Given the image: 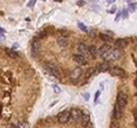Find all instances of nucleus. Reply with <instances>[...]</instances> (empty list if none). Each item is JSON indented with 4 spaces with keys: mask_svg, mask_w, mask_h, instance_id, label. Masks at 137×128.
<instances>
[{
    "mask_svg": "<svg viewBox=\"0 0 137 128\" xmlns=\"http://www.w3.org/2000/svg\"><path fill=\"white\" fill-rule=\"evenodd\" d=\"M16 128H29V125H27L25 121H23V122H18L17 125H15Z\"/></svg>",
    "mask_w": 137,
    "mask_h": 128,
    "instance_id": "20",
    "label": "nucleus"
},
{
    "mask_svg": "<svg viewBox=\"0 0 137 128\" xmlns=\"http://www.w3.org/2000/svg\"><path fill=\"white\" fill-rule=\"evenodd\" d=\"M80 122H81V125L83 126V127H86V126L89 123V116H88V114H83V116L81 117Z\"/></svg>",
    "mask_w": 137,
    "mask_h": 128,
    "instance_id": "18",
    "label": "nucleus"
},
{
    "mask_svg": "<svg viewBox=\"0 0 137 128\" xmlns=\"http://www.w3.org/2000/svg\"><path fill=\"white\" fill-rule=\"evenodd\" d=\"M100 37H101V39L104 40V41H106V42H111V41H112V38L109 37L107 35H104V33H101Z\"/></svg>",
    "mask_w": 137,
    "mask_h": 128,
    "instance_id": "19",
    "label": "nucleus"
},
{
    "mask_svg": "<svg viewBox=\"0 0 137 128\" xmlns=\"http://www.w3.org/2000/svg\"><path fill=\"white\" fill-rule=\"evenodd\" d=\"M73 61H74L78 65H85V64H87V58L83 57L80 54H74L73 55Z\"/></svg>",
    "mask_w": 137,
    "mask_h": 128,
    "instance_id": "6",
    "label": "nucleus"
},
{
    "mask_svg": "<svg viewBox=\"0 0 137 128\" xmlns=\"http://www.w3.org/2000/svg\"><path fill=\"white\" fill-rule=\"evenodd\" d=\"M56 41H57V44L60 45L61 47H65L67 45V38L63 37V36H60V37L56 39Z\"/></svg>",
    "mask_w": 137,
    "mask_h": 128,
    "instance_id": "15",
    "label": "nucleus"
},
{
    "mask_svg": "<svg viewBox=\"0 0 137 128\" xmlns=\"http://www.w3.org/2000/svg\"><path fill=\"white\" fill-rule=\"evenodd\" d=\"M70 114H71V118H72L74 121H77V122L81 120L82 113H81V111L78 110V109H72L71 112H70Z\"/></svg>",
    "mask_w": 137,
    "mask_h": 128,
    "instance_id": "8",
    "label": "nucleus"
},
{
    "mask_svg": "<svg viewBox=\"0 0 137 128\" xmlns=\"http://www.w3.org/2000/svg\"><path fill=\"white\" fill-rule=\"evenodd\" d=\"M83 97H85L86 100H88V99H89V94H85V95H83Z\"/></svg>",
    "mask_w": 137,
    "mask_h": 128,
    "instance_id": "29",
    "label": "nucleus"
},
{
    "mask_svg": "<svg viewBox=\"0 0 137 128\" xmlns=\"http://www.w3.org/2000/svg\"><path fill=\"white\" fill-rule=\"evenodd\" d=\"M129 7H130V9H132V10H134L135 8H136V5H130Z\"/></svg>",
    "mask_w": 137,
    "mask_h": 128,
    "instance_id": "28",
    "label": "nucleus"
},
{
    "mask_svg": "<svg viewBox=\"0 0 137 128\" xmlns=\"http://www.w3.org/2000/svg\"><path fill=\"white\" fill-rule=\"evenodd\" d=\"M88 50H89V55L92 57L98 56V48H96V46H89L88 47Z\"/></svg>",
    "mask_w": 137,
    "mask_h": 128,
    "instance_id": "14",
    "label": "nucleus"
},
{
    "mask_svg": "<svg viewBox=\"0 0 137 128\" xmlns=\"http://www.w3.org/2000/svg\"><path fill=\"white\" fill-rule=\"evenodd\" d=\"M120 56H121V54H120V52L118 49H114V50H111V52L109 53V54H106L104 56V58H111V59H119Z\"/></svg>",
    "mask_w": 137,
    "mask_h": 128,
    "instance_id": "10",
    "label": "nucleus"
},
{
    "mask_svg": "<svg viewBox=\"0 0 137 128\" xmlns=\"http://www.w3.org/2000/svg\"><path fill=\"white\" fill-rule=\"evenodd\" d=\"M34 1H30V3L27 4V6H29V7H33V6H34Z\"/></svg>",
    "mask_w": 137,
    "mask_h": 128,
    "instance_id": "26",
    "label": "nucleus"
},
{
    "mask_svg": "<svg viewBox=\"0 0 137 128\" xmlns=\"http://www.w3.org/2000/svg\"><path fill=\"white\" fill-rule=\"evenodd\" d=\"M78 26H79L83 32H88V29L85 26V24H82V23H78Z\"/></svg>",
    "mask_w": 137,
    "mask_h": 128,
    "instance_id": "21",
    "label": "nucleus"
},
{
    "mask_svg": "<svg viewBox=\"0 0 137 128\" xmlns=\"http://www.w3.org/2000/svg\"><path fill=\"white\" fill-rule=\"evenodd\" d=\"M70 118H71V114L69 111H62L61 113L57 114V119L61 123H66Z\"/></svg>",
    "mask_w": 137,
    "mask_h": 128,
    "instance_id": "3",
    "label": "nucleus"
},
{
    "mask_svg": "<svg viewBox=\"0 0 137 128\" xmlns=\"http://www.w3.org/2000/svg\"><path fill=\"white\" fill-rule=\"evenodd\" d=\"M128 45V41L126 39H118L117 41L114 42V47L115 49L119 50V48H125V47H127Z\"/></svg>",
    "mask_w": 137,
    "mask_h": 128,
    "instance_id": "11",
    "label": "nucleus"
},
{
    "mask_svg": "<svg viewBox=\"0 0 137 128\" xmlns=\"http://www.w3.org/2000/svg\"><path fill=\"white\" fill-rule=\"evenodd\" d=\"M81 74H82V70L80 69V68H75L70 73V79L72 81H75V80H78V79L81 77Z\"/></svg>",
    "mask_w": 137,
    "mask_h": 128,
    "instance_id": "7",
    "label": "nucleus"
},
{
    "mask_svg": "<svg viewBox=\"0 0 137 128\" xmlns=\"http://www.w3.org/2000/svg\"><path fill=\"white\" fill-rule=\"evenodd\" d=\"M54 91L56 94H58V93H61V88L58 86H54Z\"/></svg>",
    "mask_w": 137,
    "mask_h": 128,
    "instance_id": "24",
    "label": "nucleus"
},
{
    "mask_svg": "<svg viewBox=\"0 0 137 128\" xmlns=\"http://www.w3.org/2000/svg\"><path fill=\"white\" fill-rule=\"evenodd\" d=\"M46 69H47V71L49 72L52 76H54V77H58V76H60V72H58L57 68H56V65H55L54 63L47 62V63H46Z\"/></svg>",
    "mask_w": 137,
    "mask_h": 128,
    "instance_id": "2",
    "label": "nucleus"
},
{
    "mask_svg": "<svg viewBox=\"0 0 137 128\" xmlns=\"http://www.w3.org/2000/svg\"><path fill=\"white\" fill-rule=\"evenodd\" d=\"M110 52H111V46H110L109 44H105V45H103V46H101L100 48H98V55H102L103 57H104L106 54H109Z\"/></svg>",
    "mask_w": 137,
    "mask_h": 128,
    "instance_id": "9",
    "label": "nucleus"
},
{
    "mask_svg": "<svg viewBox=\"0 0 137 128\" xmlns=\"http://www.w3.org/2000/svg\"><path fill=\"white\" fill-rule=\"evenodd\" d=\"M3 32H4V29L3 27H0V33H3Z\"/></svg>",
    "mask_w": 137,
    "mask_h": 128,
    "instance_id": "30",
    "label": "nucleus"
},
{
    "mask_svg": "<svg viewBox=\"0 0 137 128\" xmlns=\"http://www.w3.org/2000/svg\"><path fill=\"white\" fill-rule=\"evenodd\" d=\"M110 128H119V123L117 121H112L111 125H110Z\"/></svg>",
    "mask_w": 137,
    "mask_h": 128,
    "instance_id": "22",
    "label": "nucleus"
},
{
    "mask_svg": "<svg viewBox=\"0 0 137 128\" xmlns=\"http://www.w3.org/2000/svg\"><path fill=\"white\" fill-rule=\"evenodd\" d=\"M109 13H111V14H113V13H115V7H112L111 9L109 10Z\"/></svg>",
    "mask_w": 137,
    "mask_h": 128,
    "instance_id": "27",
    "label": "nucleus"
},
{
    "mask_svg": "<svg viewBox=\"0 0 137 128\" xmlns=\"http://www.w3.org/2000/svg\"><path fill=\"white\" fill-rule=\"evenodd\" d=\"M6 54H7V56H9L10 58H17L18 57V53H16L14 49H6Z\"/></svg>",
    "mask_w": 137,
    "mask_h": 128,
    "instance_id": "17",
    "label": "nucleus"
},
{
    "mask_svg": "<svg viewBox=\"0 0 137 128\" xmlns=\"http://www.w3.org/2000/svg\"><path fill=\"white\" fill-rule=\"evenodd\" d=\"M38 50H39V41L38 40H34L32 42V54L33 56H37L38 55Z\"/></svg>",
    "mask_w": 137,
    "mask_h": 128,
    "instance_id": "16",
    "label": "nucleus"
},
{
    "mask_svg": "<svg viewBox=\"0 0 137 128\" xmlns=\"http://www.w3.org/2000/svg\"><path fill=\"white\" fill-rule=\"evenodd\" d=\"M110 70V65L106 63V62H103V63H100L97 65V71L98 72H105Z\"/></svg>",
    "mask_w": 137,
    "mask_h": 128,
    "instance_id": "13",
    "label": "nucleus"
},
{
    "mask_svg": "<svg viewBox=\"0 0 137 128\" xmlns=\"http://www.w3.org/2000/svg\"><path fill=\"white\" fill-rule=\"evenodd\" d=\"M127 102H128L127 94L123 93V91H120V93L118 94V97H117V104L123 110V108L127 105Z\"/></svg>",
    "mask_w": 137,
    "mask_h": 128,
    "instance_id": "1",
    "label": "nucleus"
},
{
    "mask_svg": "<svg viewBox=\"0 0 137 128\" xmlns=\"http://www.w3.org/2000/svg\"><path fill=\"white\" fill-rule=\"evenodd\" d=\"M121 116H122V109L115 103L114 110H113V117H114V119H120Z\"/></svg>",
    "mask_w": 137,
    "mask_h": 128,
    "instance_id": "12",
    "label": "nucleus"
},
{
    "mask_svg": "<svg viewBox=\"0 0 137 128\" xmlns=\"http://www.w3.org/2000/svg\"><path fill=\"white\" fill-rule=\"evenodd\" d=\"M110 74H112V76H115V77H123L125 76V70H122L120 69V68L118 67H113V68H110L109 70Z\"/></svg>",
    "mask_w": 137,
    "mask_h": 128,
    "instance_id": "4",
    "label": "nucleus"
},
{
    "mask_svg": "<svg viewBox=\"0 0 137 128\" xmlns=\"http://www.w3.org/2000/svg\"><path fill=\"white\" fill-rule=\"evenodd\" d=\"M100 95H101V91H96V95H95V103H97V102H98Z\"/></svg>",
    "mask_w": 137,
    "mask_h": 128,
    "instance_id": "23",
    "label": "nucleus"
},
{
    "mask_svg": "<svg viewBox=\"0 0 137 128\" xmlns=\"http://www.w3.org/2000/svg\"><path fill=\"white\" fill-rule=\"evenodd\" d=\"M78 50H79L80 55H82L83 57L88 56L89 55V50H88V47L86 46L85 44H82V42H80V44H78Z\"/></svg>",
    "mask_w": 137,
    "mask_h": 128,
    "instance_id": "5",
    "label": "nucleus"
},
{
    "mask_svg": "<svg viewBox=\"0 0 137 128\" xmlns=\"http://www.w3.org/2000/svg\"><path fill=\"white\" fill-rule=\"evenodd\" d=\"M122 17H123V18H127V17H128V13H127V12H123V13H122Z\"/></svg>",
    "mask_w": 137,
    "mask_h": 128,
    "instance_id": "25",
    "label": "nucleus"
}]
</instances>
